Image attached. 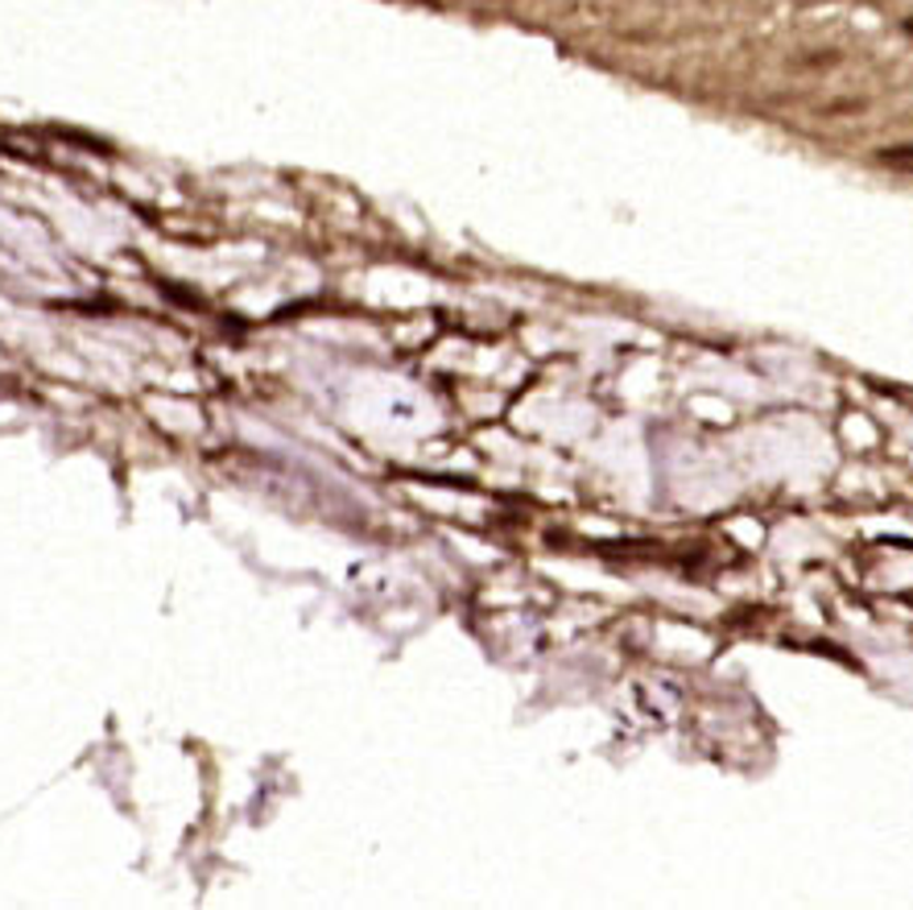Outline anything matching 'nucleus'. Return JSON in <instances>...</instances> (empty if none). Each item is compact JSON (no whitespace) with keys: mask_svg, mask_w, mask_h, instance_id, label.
<instances>
[{"mask_svg":"<svg viewBox=\"0 0 913 910\" xmlns=\"http://www.w3.org/2000/svg\"><path fill=\"white\" fill-rule=\"evenodd\" d=\"M880 162H913V141H905V145H889V150H880Z\"/></svg>","mask_w":913,"mask_h":910,"instance_id":"1","label":"nucleus"},{"mask_svg":"<svg viewBox=\"0 0 913 910\" xmlns=\"http://www.w3.org/2000/svg\"><path fill=\"white\" fill-rule=\"evenodd\" d=\"M827 112H860V103H856V100H839V103H831Z\"/></svg>","mask_w":913,"mask_h":910,"instance_id":"2","label":"nucleus"},{"mask_svg":"<svg viewBox=\"0 0 913 910\" xmlns=\"http://www.w3.org/2000/svg\"><path fill=\"white\" fill-rule=\"evenodd\" d=\"M901 30H905V34H910V37H913V18H910V21H905V25H901Z\"/></svg>","mask_w":913,"mask_h":910,"instance_id":"3","label":"nucleus"}]
</instances>
